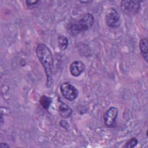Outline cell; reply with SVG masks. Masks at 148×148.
I'll return each instance as SVG.
<instances>
[{
    "instance_id": "cell-1",
    "label": "cell",
    "mask_w": 148,
    "mask_h": 148,
    "mask_svg": "<svg viewBox=\"0 0 148 148\" xmlns=\"http://www.w3.org/2000/svg\"><path fill=\"white\" fill-rule=\"evenodd\" d=\"M36 57L42 65L46 76V86L50 87L53 83V71L54 60L50 49L44 43H39L37 45L35 50Z\"/></svg>"
},
{
    "instance_id": "cell-2",
    "label": "cell",
    "mask_w": 148,
    "mask_h": 148,
    "mask_svg": "<svg viewBox=\"0 0 148 148\" xmlns=\"http://www.w3.org/2000/svg\"><path fill=\"white\" fill-rule=\"evenodd\" d=\"M94 17L90 13H85L80 20L70 23L67 26L68 34L72 36H75L88 30L94 24Z\"/></svg>"
},
{
    "instance_id": "cell-3",
    "label": "cell",
    "mask_w": 148,
    "mask_h": 148,
    "mask_svg": "<svg viewBox=\"0 0 148 148\" xmlns=\"http://www.w3.org/2000/svg\"><path fill=\"white\" fill-rule=\"evenodd\" d=\"M60 91L62 95L69 101L75 100L79 95L77 89L69 82H64L61 84Z\"/></svg>"
},
{
    "instance_id": "cell-4",
    "label": "cell",
    "mask_w": 148,
    "mask_h": 148,
    "mask_svg": "<svg viewBox=\"0 0 148 148\" xmlns=\"http://www.w3.org/2000/svg\"><path fill=\"white\" fill-rule=\"evenodd\" d=\"M105 23L111 28H116L120 26L121 24L120 16L114 8L108 9L105 15Z\"/></svg>"
},
{
    "instance_id": "cell-5",
    "label": "cell",
    "mask_w": 148,
    "mask_h": 148,
    "mask_svg": "<svg viewBox=\"0 0 148 148\" xmlns=\"http://www.w3.org/2000/svg\"><path fill=\"white\" fill-rule=\"evenodd\" d=\"M121 10L125 14L131 16L136 14L140 9V1H122L120 4Z\"/></svg>"
},
{
    "instance_id": "cell-6",
    "label": "cell",
    "mask_w": 148,
    "mask_h": 148,
    "mask_svg": "<svg viewBox=\"0 0 148 148\" xmlns=\"http://www.w3.org/2000/svg\"><path fill=\"white\" fill-rule=\"evenodd\" d=\"M118 116V109L115 107L109 108L103 115L105 125L108 128H113L116 126Z\"/></svg>"
},
{
    "instance_id": "cell-7",
    "label": "cell",
    "mask_w": 148,
    "mask_h": 148,
    "mask_svg": "<svg viewBox=\"0 0 148 148\" xmlns=\"http://www.w3.org/2000/svg\"><path fill=\"white\" fill-rule=\"evenodd\" d=\"M86 67L84 64L80 61H75L71 63L69 66L71 74L74 77H77L81 75L85 71Z\"/></svg>"
},
{
    "instance_id": "cell-8",
    "label": "cell",
    "mask_w": 148,
    "mask_h": 148,
    "mask_svg": "<svg viewBox=\"0 0 148 148\" xmlns=\"http://www.w3.org/2000/svg\"><path fill=\"white\" fill-rule=\"evenodd\" d=\"M58 112L61 117L68 119L72 115V110L67 104L61 102L58 107Z\"/></svg>"
},
{
    "instance_id": "cell-9",
    "label": "cell",
    "mask_w": 148,
    "mask_h": 148,
    "mask_svg": "<svg viewBox=\"0 0 148 148\" xmlns=\"http://www.w3.org/2000/svg\"><path fill=\"white\" fill-rule=\"evenodd\" d=\"M148 40L146 38H142L139 42V49L140 54L143 60L147 62V44Z\"/></svg>"
},
{
    "instance_id": "cell-10",
    "label": "cell",
    "mask_w": 148,
    "mask_h": 148,
    "mask_svg": "<svg viewBox=\"0 0 148 148\" xmlns=\"http://www.w3.org/2000/svg\"><path fill=\"white\" fill-rule=\"evenodd\" d=\"M51 102L52 99L50 97L46 95H42L39 99L40 105L45 110H47L49 108L50 105L51 104Z\"/></svg>"
},
{
    "instance_id": "cell-11",
    "label": "cell",
    "mask_w": 148,
    "mask_h": 148,
    "mask_svg": "<svg viewBox=\"0 0 148 148\" xmlns=\"http://www.w3.org/2000/svg\"><path fill=\"white\" fill-rule=\"evenodd\" d=\"M57 42L59 48L62 50H65L68 46L69 41L66 37L63 35H60L57 39Z\"/></svg>"
},
{
    "instance_id": "cell-12",
    "label": "cell",
    "mask_w": 148,
    "mask_h": 148,
    "mask_svg": "<svg viewBox=\"0 0 148 148\" xmlns=\"http://www.w3.org/2000/svg\"><path fill=\"white\" fill-rule=\"evenodd\" d=\"M138 143V140L136 138H131L130 139H129L126 143L125 145L124 146L125 148H132L135 147L137 144Z\"/></svg>"
},
{
    "instance_id": "cell-13",
    "label": "cell",
    "mask_w": 148,
    "mask_h": 148,
    "mask_svg": "<svg viewBox=\"0 0 148 148\" xmlns=\"http://www.w3.org/2000/svg\"><path fill=\"white\" fill-rule=\"evenodd\" d=\"M39 1H25V3L28 7H33L38 4L39 2Z\"/></svg>"
},
{
    "instance_id": "cell-14",
    "label": "cell",
    "mask_w": 148,
    "mask_h": 148,
    "mask_svg": "<svg viewBox=\"0 0 148 148\" xmlns=\"http://www.w3.org/2000/svg\"><path fill=\"white\" fill-rule=\"evenodd\" d=\"M0 147L4 148V147H10L9 145H8L6 143H1L0 145Z\"/></svg>"
},
{
    "instance_id": "cell-15",
    "label": "cell",
    "mask_w": 148,
    "mask_h": 148,
    "mask_svg": "<svg viewBox=\"0 0 148 148\" xmlns=\"http://www.w3.org/2000/svg\"><path fill=\"white\" fill-rule=\"evenodd\" d=\"M80 2H82V3H91L92 1H80Z\"/></svg>"
}]
</instances>
